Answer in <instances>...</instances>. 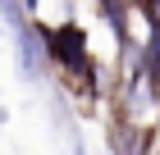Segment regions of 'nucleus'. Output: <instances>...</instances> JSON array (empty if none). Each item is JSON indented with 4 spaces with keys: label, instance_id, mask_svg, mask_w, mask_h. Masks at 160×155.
Returning a JSON list of instances; mask_svg holds the SVG:
<instances>
[{
    "label": "nucleus",
    "instance_id": "nucleus-1",
    "mask_svg": "<svg viewBox=\"0 0 160 155\" xmlns=\"http://www.w3.org/2000/svg\"><path fill=\"white\" fill-rule=\"evenodd\" d=\"M41 46H46V55L55 64H64L69 73H82V78H92V55H87V41L82 32H78L73 23H60V27H50L46 36H41Z\"/></svg>",
    "mask_w": 160,
    "mask_h": 155
},
{
    "label": "nucleus",
    "instance_id": "nucleus-4",
    "mask_svg": "<svg viewBox=\"0 0 160 155\" xmlns=\"http://www.w3.org/2000/svg\"><path fill=\"white\" fill-rule=\"evenodd\" d=\"M73 155H87V151H82V146H73Z\"/></svg>",
    "mask_w": 160,
    "mask_h": 155
},
{
    "label": "nucleus",
    "instance_id": "nucleus-2",
    "mask_svg": "<svg viewBox=\"0 0 160 155\" xmlns=\"http://www.w3.org/2000/svg\"><path fill=\"white\" fill-rule=\"evenodd\" d=\"M0 14H5L9 27H23L28 23V5H23V0H0Z\"/></svg>",
    "mask_w": 160,
    "mask_h": 155
},
{
    "label": "nucleus",
    "instance_id": "nucleus-3",
    "mask_svg": "<svg viewBox=\"0 0 160 155\" xmlns=\"http://www.w3.org/2000/svg\"><path fill=\"white\" fill-rule=\"evenodd\" d=\"M23 5H28V9H37V0H23Z\"/></svg>",
    "mask_w": 160,
    "mask_h": 155
}]
</instances>
